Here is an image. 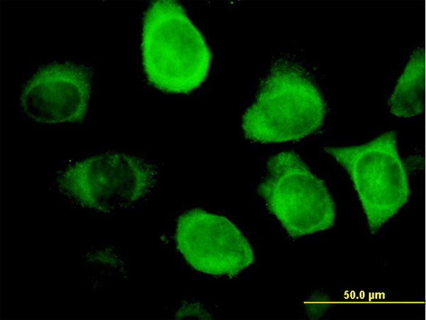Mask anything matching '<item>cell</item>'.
Returning <instances> with one entry per match:
<instances>
[{
    "label": "cell",
    "instance_id": "6da1fadb",
    "mask_svg": "<svg viewBox=\"0 0 426 320\" xmlns=\"http://www.w3.org/2000/svg\"><path fill=\"white\" fill-rule=\"evenodd\" d=\"M326 117V102L314 74L305 64L287 60L271 67L241 126L253 142L285 143L314 134Z\"/></svg>",
    "mask_w": 426,
    "mask_h": 320
},
{
    "label": "cell",
    "instance_id": "7a4b0ae2",
    "mask_svg": "<svg viewBox=\"0 0 426 320\" xmlns=\"http://www.w3.org/2000/svg\"><path fill=\"white\" fill-rule=\"evenodd\" d=\"M141 50L148 82L163 92L189 93L207 76L210 51L200 32L175 1H157L148 9Z\"/></svg>",
    "mask_w": 426,
    "mask_h": 320
},
{
    "label": "cell",
    "instance_id": "3957f363",
    "mask_svg": "<svg viewBox=\"0 0 426 320\" xmlns=\"http://www.w3.org/2000/svg\"><path fill=\"white\" fill-rule=\"evenodd\" d=\"M323 149L348 173L371 232L379 231L408 202L409 182L394 131L364 144Z\"/></svg>",
    "mask_w": 426,
    "mask_h": 320
},
{
    "label": "cell",
    "instance_id": "277c9868",
    "mask_svg": "<svg viewBox=\"0 0 426 320\" xmlns=\"http://www.w3.org/2000/svg\"><path fill=\"white\" fill-rule=\"evenodd\" d=\"M259 192L291 237L327 230L335 222V203L324 181L293 151L280 152L268 160Z\"/></svg>",
    "mask_w": 426,
    "mask_h": 320
},
{
    "label": "cell",
    "instance_id": "5b68a950",
    "mask_svg": "<svg viewBox=\"0 0 426 320\" xmlns=\"http://www.w3.org/2000/svg\"><path fill=\"white\" fill-rule=\"evenodd\" d=\"M157 179V170L151 162L121 152H107L67 167L59 183L65 194L82 206L106 210L142 199Z\"/></svg>",
    "mask_w": 426,
    "mask_h": 320
},
{
    "label": "cell",
    "instance_id": "8992f818",
    "mask_svg": "<svg viewBox=\"0 0 426 320\" xmlns=\"http://www.w3.org/2000/svg\"><path fill=\"white\" fill-rule=\"evenodd\" d=\"M176 247L195 270L213 276H235L254 260L250 243L225 216L202 209L180 216Z\"/></svg>",
    "mask_w": 426,
    "mask_h": 320
},
{
    "label": "cell",
    "instance_id": "52a82bcc",
    "mask_svg": "<svg viewBox=\"0 0 426 320\" xmlns=\"http://www.w3.org/2000/svg\"><path fill=\"white\" fill-rule=\"evenodd\" d=\"M87 67L55 62L37 71L25 83L19 97L26 118L40 124L76 123L87 111L91 94Z\"/></svg>",
    "mask_w": 426,
    "mask_h": 320
},
{
    "label": "cell",
    "instance_id": "ba28073f",
    "mask_svg": "<svg viewBox=\"0 0 426 320\" xmlns=\"http://www.w3.org/2000/svg\"><path fill=\"white\" fill-rule=\"evenodd\" d=\"M425 60L422 47L410 55L388 101L390 114L400 118L421 115L425 101Z\"/></svg>",
    "mask_w": 426,
    "mask_h": 320
}]
</instances>
